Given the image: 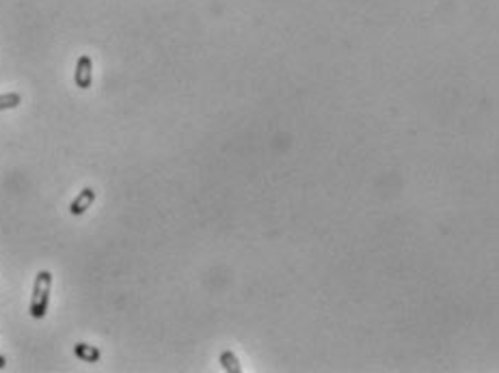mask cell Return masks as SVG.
Returning a JSON list of instances; mask_svg holds the SVG:
<instances>
[{
    "label": "cell",
    "mask_w": 499,
    "mask_h": 373,
    "mask_svg": "<svg viewBox=\"0 0 499 373\" xmlns=\"http://www.w3.org/2000/svg\"><path fill=\"white\" fill-rule=\"evenodd\" d=\"M20 104H22V95L20 93H3V95H0V112L18 108Z\"/></svg>",
    "instance_id": "cell-6"
},
{
    "label": "cell",
    "mask_w": 499,
    "mask_h": 373,
    "mask_svg": "<svg viewBox=\"0 0 499 373\" xmlns=\"http://www.w3.org/2000/svg\"><path fill=\"white\" fill-rule=\"evenodd\" d=\"M74 82L78 88H91L93 84V61L91 56L82 54L76 63V71H74Z\"/></svg>",
    "instance_id": "cell-2"
},
{
    "label": "cell",
    "mask_w": 499,
    "mask_h": 373,
    "mask_svg": "<svg viewBox=\"0 0 499 373\" xmlns=\"http://www.w3.org/2000/svg\"><path fill=\"white\" fill-rule=\"evenodd\" d=\"M221 365H223L225 371H229V373H242V367H240V363H238L236 354L229 352V350L221 354Z\"/></svg>",
    "instance_id": "cell-5"
},
{
    "label": "cell",
    "mask_w": 499,
    "mask_h": 373,
    "mask_svg": "<svg viewBox=\"0 0 499 373\" xmlns=\"http://www.w3.org/2000/svg\"><path fill=\"white\" fill-rule=\"evenodd\" d=\"M93 201H95V190H93V188H84V190H80V192H78V197H76L74 201H71V205H69V214H71V216H82V214L93 205Z\"/></svg>",
    "instance_id": "cell-3"
},
{
    "label": "cell",
    "mask_w": 499,
    "mask_h": 373,
    "mask_svg": "<svg viewBox=\"0 0 499 373\" xmlns=\"http://www.w3.org/2000/svg\"><path fill=\"white\" fill-rule=\"evenodd\" d=\"M50 289H52V274L48 270L37 272L35 285H33V296H31V306H28V313H31L33 320L46 317L48 304H50Z\"/></svg>",
    "instance_id": "cell-1"
},
{
    "label": "cell",
    "mask_w": 499,
    "mask_h": 373,
    "mask_svg": "<svg viewBox=\"0 0 499 373\" xmlns=\"http://www.w3.org/2000/svg\"><path fill=\"white\" fill-rule=\"evenodd\" d=\"M74 354L80 358V361L89 363V365H95L100 358H102L100 350L93 348V346H86V343H76V346H74Z\"/></svg>",
    "instance_id": "cell-4"
},
{
    "label": "cell",
    "mask_w": 499,
    "mask_h": 373,
    "mask_svg": "<svg viewBox=\"0 0 499 373\" xmlns=\"http://www.w3.org/2000/svg\"><path fill=\"white\" fill-rule=\"evenodd\" d=\"M5 367H7V358L0 354V369H5Z\"/></svg>",
    "instance_id": "cell-7"
}]
</instances>
